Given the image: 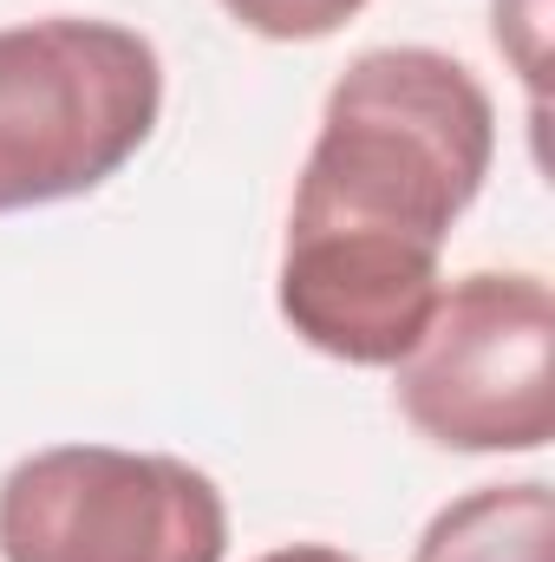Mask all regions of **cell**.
<instances>
[{
  "instance_id": "5b68a950",
  "label": "cell",
  "mask_w": 555,
  "mask_h": 562,
  "mask_svg": "<svg viewBox=\"0 0 555 562\" xmlns=\"http://www.w3.org/2000/svg\"><path fill=\"white\" fill-rule=\"evenodd\" d=\"M412 562H555V491L543 477L477 484L424 524Z\"/></svg>"
},
{
  "instance_id": "8992f818",
  "label": "cell",
  "mask_w": 555,
  "mask_h": 562,
  "mask_svg": "<svg viewBox=\"0 0 555 562\" xmlns=\"http://www.w3.org/2000/svg\"><path fill=\"white\" fill-rule=\"evenodd\" d=\"M366 0H223V13L262 40H281V46H301V40H327L340 33Z\"/></svg>"
},
{
  "instance_id": "7a4b0ae2",
  "label": "cell",
  "mask_w": 555,
  "mask_h": 562,
  "mask_svg": "<svg viewBox=\"0 0 555 562\" xmlns=\"http://www.w3.org/2000/svg\"><path fill=\"white\" fill-rule=\"evenodd\" d=\"M163 112V59L118 20L0 26V216L92 196L138 157Z\"/></svg>"
},
{
  "instance_id": "277c9868",
  "label": "cell",
  "mask_w": 555,
  "mask_h": 562,
  "mask_svg": "<svg viewBox=\"0 0 555 562\" xmlns=\"http://www.w3.org/2000/svg\"><path fill=\"white\" fill-rule=\"evenodd\" d=\"M399 413L444 451H543L555 438V301L543 276L451 281L393 367Z\"/></svg>"
},
{
  "instance_id": "6da1fadb",
  "label": "cell",
  "mask_w": 555,
  "mask_h": 562,
  "mask_svg": "<svg viewBox=\"0 0 555 562\" xmlns=\"http://www.w3.org/2000/svg\"><path fill=\"white\" fill-rule=\"evenodd\" d=\"M497 157V112L477 72L438 46L360 53L301 164L281 321L327 360L399 367L424 334L444 276V236L477 203Z\"/></svg>"
},
{
  "instance_id": "3957f363",
  "label": "cell",
  "mask_w": 555,
  "mask_h": 562,
  "mask_svg": "<svg viewBox=\"0 0 555 562\" xmlns=\"http://www.w3.org/2000/svg\"><path fill=\"white\" fill-rule=\"evenodd\" d=\"M229 504L170 451L46 445L0 477V562H223Z\"/></svg>"
},
{
  "instance_id": "ba28073f",
  "label": "cell",
  "mask_w": 555,
  "mask_h": 562,
  "mask_svg": "<svg viewBox=\"0 0 555 562\" xmlns=\"http://www.w3.org/2000/svg\"><path fill=\"white\" fill-rule=\"evenodd\" d=\"M256 562H360V557H347L333 543H287V550H269V557H256Z\"/></svg>"
},
{
  "instance_id": "52a82bcc",
  "label": "cell",
  "mask_w": 555,
  "mask_h": 562,
  "mask_svg": "<svg viewBox=\"0 0 555 562\" xmlns=\"http://www.w3.org/2000/svg\"><path fill=\"white\" fill-rule=\"evenodd\" d=\"M490 33L497 53L523 72V86L536 92L543 112V66H550V0H490Z\"/></svg>"
}]
</instances>
